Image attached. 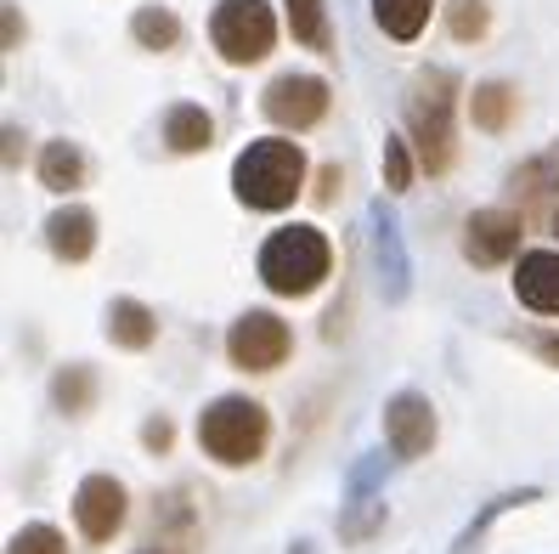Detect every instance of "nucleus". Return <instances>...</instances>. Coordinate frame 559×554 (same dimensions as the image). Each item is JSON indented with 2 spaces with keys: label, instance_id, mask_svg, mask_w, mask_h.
<instances>
[{
  "label": "nucleus",
  "instance_id": "nucleus-31",
  "mask_svg": "<svg viewBox=\"0 0 559 554\" xmlns=\"http://www.w3.org/2000/svg\"><path fill=\"white\" fill-rule=\"evenodd\" d=\"M532 351L548 356V363H559V334H532Z\"/></svg>",
  "mask_w": 559,
  "mask_h": 554
},
{
  "label": "nucleus",
  "instance_id": "nucleus-5",
  "mask_svg": "<svg viewBox=\"0 0 559 554\" xmlns=\"http://www.w3.org/2000/svg\"><path fill=\"white\" fill-rule=\"evenodd\" d=\"M210 40L226 62H260L277 46V17L266 0H221L215 17H210Z\"/></svg>",
  "mask_w": 559,
  "mask_h": 554
},
{
  "label": "nucleus",
  "instance_id": "nucleus-9",
  "mask_svg": "<svg viewBox=\"0 0 559 554\" xmlns=\"http://www.w3.org/2000/svg\"><path fill=\"white\" fill-rule=\"evenodd\" d=\"M436 408H430V397H418V390H396V397L384 402V441H390V452L396 459H424V452L436 447Z\"/></svg>",
  "mask_w": 559,
  "mask_h": 554
},
{
  "label": "nucleus",
  "instance_id": "nucleus-13",
  "mask_svg": "<svg viewBox=\"0 0 559 554\" xmlns=\"http://www.w3.org/2000/svg\"><path fill=\"white\" fill-rule=\"evenodd\" d=\"M46 249L57 260H69V267H80V260L96 249V215L85 204H62L46 215Z\"/></svg>",
  "mask_w": 559,
  "mask_h": 554
},
{
  "label": "nucleus",
  "instance_id": "nucleus-16",
  "mask_svg": "<svg viewBox=\"0 0 559 554\" xmlns=\"http://www.w3.org/2000/svg\"><path fill=\"white\" fill-rule=\"evenodd\" d=\"M469 114H475V125L480 130H509L514 125V114H520V91L509 85V80H480L475 85V96H469Z\"/></svg>",
  "mask_w": 559,
  "mask_h": 554
},
{
  "label": "nucleus",
  "instance_id": "nucleus-34",
  "mask_svg": "<svg viewBox=\"0 0 559 554\" xmlns=\"http://www.w3.org/2000/svg\"><path fill=\"white\" fill-rule=\"evenodd\" d=\"M554 233H559V210H554Z\"/></svg>",
  "mask_w": 559,
  "mask_h": 554
},
{
  "label": "nucleus",
  "instance_id": "nucleus-22",
  "mask_svg": "<svg viewBox=\"0 0 559 554\" xmlns=\"http://www.w3.org/2000/svg\"><path fill=\"white\" fill-rule=\"evenodd\" d=\"M283 12H288V35L311 46V51H328L334 40H328V7L322 0H283Z\"/></svg>",
  "mask_w": 559,
  "mask_h": 554
},
{
  "label": "nucleus",
  "instance_id": "nucleus-21",
  "mask_svg": "<svg viewBox=\"0 0 559 554\" xmlns=\"http://www.w3.org/2000/svg\"><path fill=\"white\" fill-rule=\"evenodd\" d=\"M509 187L520 192L525 204H537V199H548V192L559 187V148H548V153H537V158H525V165H514Z\"/></svg>",
  "mask_w": 559,
  "mask_h": 554
},
{
  "label": "nucleus",
  "instance_id": "nucleus-29",
  "mask_svg": "<svg viewBox=\"0 0 559 554\" xmlns=\"http://www.w3.org/2000/svg\"><path fill=\"white\" fill-rule=\"evenodd\" d=\"M334 187H340V165H328L317 176V204H334Z\"/></svg>",
  "mask_w": 559,
  "mask_h": 554
},
{
  "label": "nucleus",
  "instance_id": "nucleus-8",
  "mask_svg": "<svg viewBox=\"0 0 559 554\" xmlns=\"http://www.w3.org/2000/svg\"><path fill=\"white\" fill-rule=\"evenodd\" d=\"M260 108H266V119L283 125V130H311L328 114V80H317V74H277L266 85V96H260Z\"/></svg>",
  "mask_w": 559,
  "mask_h": 554
},
{
  "label": "nucleus",
  "instance_id": "nucleus-10",
  "mask_svg": "<svg viewBox=\"0 0 559 554\" xmlns=\"http://www.w3.org/2000/svg\"><path fill=\"white\" fill-rule=\"evenodd\" d=\"M520 249V215L514 210H475L469 221H464V260L469 267H503V260Z\"/></svg>",
  "mask_w": 559,
  "mask_h": 554
},
{
  "label": "nucleus",
  "instance_id": "nucleus-24",
  "mask_svg": "<svg viewBox=\"0 0 559 554\" xmlns=\"http://www.w3.org/2000/svg\"><path fill=\"white\" fill-rule=\"evenodd\" d=\"M7 554H69V538H62L57 527H46V520H35V527H23L7 543Z\"/></svg>",
  "mask_w": 559,
  "mask_h": 554
},
{
  "label": "nucleus",
  "instance_id": "nucleus-23",
  "mask_svg": "<svg viewBox=\"0 0 559 554\" xmlns=\"http://www.w3.org/2000/svg\"><path fill=\"white\" fill-rule=\"evenodd\" d=\"M537 498H543L537 486H520V493H503V498H491V504H486V509H480V515L469 520V527L457 532V554H464V549H469V543H475V538H480V532H486V527H491V520H498L503 509H520V504H537Z\"/></svg>",
  "mask_w": 559,
  "mask_h": 554
},
{
  "label": "nucleus",
  "instance_id": "nucleus-7",
  "mask_svg": "<svg viewBox=\"0 0 559 554\" xmlns=\"http://www.w3.org/2000/svg\"><path fill=\"white\" fill-rule=\"evenodd\" d=\"M124 515H130V493L124 481L114 475H85L74 486V527L85 543H114L124 532Z\"/></svg>",
  "mask_w": 559,
  "mask_h": 554
},
{
  "label": "nucleus",
  "instance_id": "nucleus-12",
  "mask_svg": "<svg viewBox=\"0 0 559 554\" xmlns=\"http://www.w3.org/2000/svg\"><path fill=\"white\" fill-rule=\"evenodd\" d=\"M514 295L543 317H559V249H532L514 267Z\"/></svg>",
  "mask_w": 559,
  "mask_h": 554
},
{
  "label": "nucleus",
  "instance_id": "nucleus-27",
  "mask_svg": "<svg viewBox=\"0 0 559 554\" xmlns=\"http://www.w3.org/2000/svg\"><path fill=\"white\" fill-rule=\"evenodd\" d=\"M379 527H384V504H368V509H350V515L340 520V538H345V543H368Z\"/></svg>",
  "mask_w": 559,
  "mask_h": 554
},
{
  "label": "nucleus",
  "instance_id": "nucleus-32",
  "mask_svg": "<svg viewBox=\"0 0 559 554\" xmlns=\"http://www.w3.org/2000/svg\"><path fill=\"white\" fill-rule=\"evenodd\" d=\"M17 35H23V23H17V7L7 0V51H17Z\"/></svg>",
  "mask_w": 559,
  "mask_h": 554
},
{
  "label": "nucleus",
  "instance_id": "nucleus-25",
  "mask_svg": "<svg viewBox=\"0 0 559 554\" xmlns=\"http://www.w3.org/2000/svg\"><path fill=\"white\" fill-rule=\"evenodd\" d=\"M447 28H452V40H480L486 35V0H452Z\"/></svg>",
  "mask_w": 559,
  "mask_h": 554
},
{
  "label": "nucleus",
  "instance_id": "nucleus-2",
  "mask_svg": "<svg viewBox=\"0 0 559 554\" xmlns=\"http://www.w3.org/2000/svg\"><path fill=\"white\" fill-rule=\"evenodd\" d=\"M457 80L447 69H418L413 85H407V137L424 158V170L441 176L457 153Z\"/></svg>",
  "mask_w": 559,
  "mask_h": 554
},
{
  "label": "nucleus",
  "instance_id": "nucleus-18",
  "mask_svg": "<svg viewBox=\"0 0 559 554\" xmlns=\"http://www.w3.org/2000/svg\"><path fill=\"white\" fill-rule=\"evenodd\" d=\"M430 12H436V0H373V23L390 40H418Z\"/></svg>",
  "mask_w": 559,
  "mask_h": 554
},
{
  "label": "nucleus",
  "instance_id": "nucleus-1",
  "mask_svg": "<svg viewBox=\"0 0 559 554\" xmlns=\"http://www.w3.org/2000/svg\"><path fill=\"white\" fill-rule=\"evenodd\" d=\"M306 187V153L300 142H283V137H260L249 142L238 158H233V192L238 204L249 210H288L294 199H300Z\"/></svg>",
  "mask_w": 559,
  "mask_h": 554
},
{
  "label": "nucleus",
  "instance_id": "nucleus-30",
  "mask_svg": "<svg viewBox=\"0 0 559 554\" xmlns=\"http://www.w3.org/2000/svg\"><path fill=\"white\" fill-rule=\"evenodd\" d=\"M17 158H23V130L7 125V170H17Z\"/></svg>",
  "mask_w": 559,
  "mask_h": 554
},
{
  "label": "nucleus",
  "instance_id": "nucleus-28",
  "mask_svg": "<svg viewBox=\"0 0 559 554\" xmlns=\"http://www.w3.org/2000/svg\"><path fill=\"white\" fill-rule=\"evenodd\" d=\"M142 447H147V452H170V447H176V425H170L164 413L147 419V425H142Z\"/></svg>",
  "mask_w": 559,
  "mask_h": 554
},
{
  "label": "nucleus",
  "instance_id": "nucleus-15",
  "mask_svg": "<svg viewBox=\"0 0 559 554\" xmlns=\"http://www.w3.org/2000/svg\"><path fill=\"white\" fill-rule=\"evenodd\" d=\"M51 408L69 413V419H85L96 408V368L91 363H69L51 374Z\"/></svg>",
  "mask_w": 559,
  "mask_h": 554
},
{
  "label": "nucleus",
  "instance_id": "nucleus-4",
  "mask_svg": "<svg viewBox=\"0 0 559 554\" xmlns=\"http://www.w3.org/2000/svg\"><path fill=\"white\" fill-rule=\"evenodd\" d=\"M328 267H334V249H328V238L317 226H277V233L260 244V260H254L260 283H266L272 295H288V300L311 295L328 278Z\"/></svg>",
  "mask_w": 559,
  "mask_h": 554
},
{
  "label": "nucleus",
  "instance_id": "nucleus-33",
  "mask_svg": "<svg viewBox=\"0 0 559 554\" xmlns=\"http://www.w3.org/2000/svg\"><path fill=\"white\" fill-rule=\"evenodd\" d=\"M288 554H311V543H294V549H288Z\"/></svg>",
  "mask_w": 559,
  "mask_h": 554
},
{
  "label": "nucleus",
  "instance_id": "nucleus-26",
  "mask_svg": "<svg viewBox=\"0 0 559 554\" xmlns=\"http://www.w3.org/2000/svg\"><path fill=\"white\" fill-rule=\"evenodd\" d=\"M384 187L390 192H407L413 187V153L402 137H384Z\"/></svg>",
  "mask_w": 559,
  "mask_h": 554
},
{
  "label": "nucleus",
  "instance_id": "nucleus-6",
  "mask_svg": "<svg viewBox=\"0 0 559 554\" xmlns=\"http://www.w3.org/2000/svg\"><path fill=\"white\" fill-rule=\"evenodd\" d=\"M288 351H294V334H288V322L272 317V311H243L233 329H226V356H233V368H243V374L283 368Z\"/></svg>",
  "mask_w": 559,
  "mask_h": 554
},
{
  "label": "nucleus",
  "instance_id": "nucleus-3",
  "mask_svg": "<svg viewBox=\"0 0 559 554\" xmlns=\"http://www.w3.org/2000/svg\"><path fill=\"white\" fill-rule=\"evenodd\" d=\"M199 447L226 470H249L272 447V413L254 397H215L199 413Z\"/></svg>",
  "mask_w": 559,
  "mask_h": 554
},
{
  "label": "nucleus",
  "instance_id": "nucleus-14",
  "mask_svg": "<svg viewBox=\"0 0 559 554\" xmlns=\"http://www.w3.org/2000/svg\"><path fill=\"white\" fill-rule=\"evenodd\" d=\"M108 340H114L119 351H147V345L158 340V317H153L142 300L119 295V300L108 306Z\"/></svg>",
  "mask_w": 559,
  "mask_h": 554
},
{
  "label": "nucleus",
  "instance_id": "nucleus-11",
  "mask_svg": "<svg viewBox=\"0 0 559 554\" xmlns=\"http://www.w3.org/2000/svg\"><path fill=\"white\" fill-rule=\"evenodd\" d=\"M368 221H373V260H379L384 300H407V278H413V267H407V249H402V226H396V215L384 210V199L368 210Z\"/></svg>",
  "mask_w": 559,
  "mask_h": 554
},
{
  "label": "nucleus",
  "instance_id": "nucleus-19",
  "mask_svg": "<svg viewBox=\"0 0 559 554\" xmlns=\"http://www.w3.org/2000/svg\"><path fill=\"white\" fill-rule=\"evenodd\" d=\"M40 181L51 187V192H74V187H85V153L62 137V142H46L40 148Z\"/></svg>",
  "mask_w": 559,
  "mask_h": 554
},
{
  "label": "nucleus",
  "instance_id": "nucleus-20",
  "mask_svg": "<svg viewBox=\"0 0 559 554\" xmlns=\"http://www.w3.org/2000/svg\"><path fill=\"white\" fill-rule=\"evenodd\" d=\"M130 35H136V46H147V51H176L181 46V17L170 7H136Z\"/></svg>",
  "mask_w": 559,
  "mask_h": 554
},
{
  "label": "nucleus",
  "instance_id": "nucleus-17",
  "mask_svg": "<svg viewBox=\"0 0 559 554\" xmlns=\"http://www.w3.org/2000/svg\"><path fill=\"white\" fill-rule=\"evenodd\" d=\"M164 142H170L176 153H204L215 142V119L199 103H176L170 114H164Z\"/></svg>",
  "mask_w": 559,
  "mask_h": 554
}]
</instances>
